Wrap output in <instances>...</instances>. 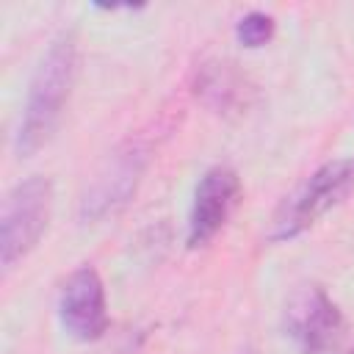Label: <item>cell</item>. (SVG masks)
I'll list each match as a JSON object with an SVG mask.
<instances>
[{
    "mask_svg": "<svg viewBox=\"0 0 354 354\" xmlns=\"http://www.w3.org/2000/svg\"><path fill=\"white\" fill-rule=\"evenodd\" d=\"M194 91L216 113H241L249 105L252 86L235 69L232 61L210 58L199 64L194 77Z\"/></svg>",
    "mask_w": 354,
    "mask_h": 354,
    "instance_id": "ba28073f",
    "label": "cell"
},
{
    "mask_svg": "<svg viewBox=\"0 0 354 354\" xmlns=\"http://www.w3.org/2000/svg\"><path fill=\"white\" fill-rule=\"evenodd\" d=\"M58 318H61V326L80 343L100 340L108 332L105 285L91 266L75 268L61 285Z\"/></svg>",
    "mask_w": 354,
    "mask_h": 354,
    "instance_id": "5b68a950",
    "label": "cell"
},
{
    "mask_svg": "<svg viewBox=\"0 0 354 354\" xmlns=\"http://www.w3.org/2000/svg\"><path fill=\"white\" fill-rule=\"evenodd\" d=\"M144 163H147V149L141 144L130 141V144L119 147L108 158V163L102 166V171L91 183V188L86 191V196L80 199V218L97 221V218L116 213L133 196V191L141 180Z\"/></svg>",
    "mask_w": 354,
    "mask_h": 354,
    "instance_id": "8992f818",
    "label": "cell"
},
{
    "mask_svg": "<svg viewBox=\"0 0 354 354\" xmlns=\"http://www.w3.org/2000/svg\"><path fill=\"white\" fill-rule=\"evenodd\" d=\"M285 332L301 354H326L343 332V313L321 285H307L288 301Z\"/></svg>",
    "mask_w": 354,
    "mask_h": 354,
    "instance_id": "277c9868",
    "label": "cell"
},
{
    "mask_svg": "<svg viewBox=\"0 0 354 354\" xmlns=\"http://www.w3.org/2000/svg\"><path fill=\"white\" fill-rule=\"evenodd\" d=\"M75 72H77V39L72 30H64L50 41L47 53L41 55L30 77L22 116L14 136L17 155L25 158L36 152L55 133L75 83Z\"/></svg>",
    "mask_w": 354,
    "mask_h": 354,
    "instance_id": "6da1fadb",
    "label": "cell"
},
{
    "mask_svg": "<svg viewBox=\"0 0 354 354\" xmlns=\"http://www.w3.org/2000/svg\"><path fill=\"white\" fill-rule=\"evenodd\" d=\"M50 207L53 185L44 177H25L6 194L0 213V263L6 271L39 243L50 221Z\"/></svg>",
    "mask_w": 354,
    "mask_h": 354,
    "instance_id": "3957f363",
    "label": "cell"
},
{
    "mask_svg": "<svg viewBox=\"0 0 354 354\" xmlns=\"http://www.w3.org/2000/svg\"><path fill=\"white\" fill-rule=\"evenodd\" d=\"M346 354H354V346H351V348H348V351H346Z\"/></svg>",
    "mask_w": 354,
    "mask_h": 354,
    "instance_id": "30bf717a",
    "label": "cell"
},
{
    "mask_svg": "<svg viewBox=\"0 0 354 354\" xmlns=\"http://www.w3.org/2000/svg\"><path fill=\"white\" fill-rule=\"evenodd\" d=\"M351 191H354V158H337L324 163L277 207L268 230V241L282 243L299 238L321 216L337 207Z\"/></svg>",
    "mask_w": 354,
    "mask_h": 354,
    "instance_id": "7a4b0ae2",
    "label": "cell"
},
{
    "mask_svg": "<svg viewBox=\"0 0 354 354\" xmlns=\"http://www.w3.org/2000/svg\"><path fill=\"white\" fill-rule=\"evenodd\" d=\"M241 196V177L230 166H210L196 188H194V202L188 213V246H205L207 241L216 238V232L227 224L235 202Z\"/></svg>",
    "mask_w": 354,
    "mask_h": 354,
    "instance_id": "52a82bcc",
    "label": "cell"
},
{
    "mask_svg": "<svg viewBox=\"0 0 354 354\" xmlns=\"http://www.w3.org/2000/svg\"><path fill=\"white\" fill-rule=\"evenodd\" d=\"M274 30H277V22H274V17L266 14V11H249V14H243V17L235 22V36H238V41H241L243 47H249V50L268 44L271 36H274Z\"/></svg>",
    "mask_w": 354,
    "mask_h": 354,
    "instance_id": "9c48e42d",
    "label": "cell"
}]
</instances>
